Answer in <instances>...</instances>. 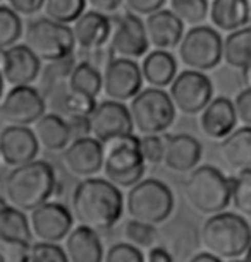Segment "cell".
Returning <instances> with one entry per match:
<instances>
[{
  "label": "cell",
  "mask_w": 251,
  "mask_h": 262,
  "mask_svg": "<svg viewBox=\"0 0 251 262\" xmlns=\"http://www.w3.org/2000/svg\"><path fill=\"white\" fill-rule=\"evenodd\" d=\"M57 177L50 163L34 160L28 165L11 168L4 177V199L24 212L43 206L55 194Z\"/></svg>",
  "instance_id": "obj_2"
},
{
  "label": "cell",
  "mask_w": 251,
  "mask_h": 262,
  "mask_svg": "<svg viewBox=\"0 0 251 262\" xmlns=\"http://www.w3.org/2000/svg\"><path fill=\"white\" fill-rule=\"evenodd\" d=\"M143 79L150 88H164L170 86L177 77V60L170 52L153 50L146 53L141 62Z\"/></svg>",
  "instance_id": "obj_26"
},
{
  "label": "cell",
  "mask_w": 251,
  "mask_h": 262,
  "mask_svg": "<svg viewBox=\"0 0 251 262\" xmlns=\"http://www.w3.org/2000/svg\"><path fill=\"white\" fill-rule=\"evenodd\" d=\"M229 262H249L248 259H244V257H243V259H236V260H229Z\"/></svg>",
  "instance_id": "obj_52"
},
{
  "label": "cell",
  "mask_w": 251,
  "mask_h": 262,
  "mask_svg": "<svg viewBox=\"0 0 251 262\" xmlns=\"http://www.w3.org/2000/svg\"><path fill=\"white\" fill-rule=\"evenodd\" d=\"M244 259H248L249 262H251V247L248 249V252H246V255H244Z\"/></svg>",
  "instance_id": "obj_50"
},
{
  "label": "cell",
  "mask_w": 251,
  "mask_h": 262,
  "mask_svg": "<svg viewBox=\"0 0 251 262\" xmlns=\"http://www.w3.org/2000/svg\"><path fill=\"white\" fill-rule=\"evenodd\" d=\"M210 21L215 29L233 33L249 24V11L246 0H214L210 6Z\"/></svg>",
  "instance_id": "obj_28"
},
{
  "label": "cell",
  "mask_w": 251,
  "mask_h": 262,
  "mask_svg": "<svg viewBox=\"0 0 251 262\" xmlns=\"http://www.w3.org/2000/svg\"><path fill=\"white\" fill-rule=\"evenodd\" d=\"M174 194L170 187L159 179H143L131 187L126 195V211L131 220L160 225L174 211Z\"/></svg>",
  "instance_id": "obj_6"
},
{
  "label": "cell",
  "mask_w": 251,
  "mask_h": 262,
  "mask_svg": "<svg viewBox=\"0 0 251 262\" xmlns=\"http://www.w3.org/2000/svg\"><path fill=\"white\" fill-rule=\"evenodd\" d=\"M88 0H45V11L47 17L61 24H74L86 11Z\"/></svg>",
  "instance_id": "obj_32"
},
{
  "label": "cell",
  "mask_w": 251,
  "mask_h": 262,
  "mask_svg": "<svg viewBox=\"0 0 251 262\" xmlns=\"http://www.w3.org/2000/svg\"><path fill=\"white\" fill-rule=\"evenodd\" d=\"M23 36V21L21 16L7 6H0V47L9 48L12 45H17L19 38Z\"/></svg>",
  "instance_id": "obj_35"
},
{
  "label": "cell",
  "mask_w": 251,
  "mask_h": 262,
  "mask_svg": "<svg viewBox=\"0 0 251 262\" xmlns=\"http://www.w3.org/2000/svg\"><path fill=\"white\" fill-rule=\"evenodd\" d=\"M71 211L80 225L95 231L114 228L124 212V197L110 180L91 177L76 184L71 195Z\"/></svg>",
  "instance_id": "obj_1"
},
{
  "label": "cell",
  "mask_w": 251,
  "mask_h": 262,
  "mask_svg": "<svg viewBox=\"0 0 251 262\" xmlns=\"http://www.w3.org/2000/svg\"><path fill=\"white\" fill-rule=\"evenodd\" d=\"M141 155L146 165H160L165 156V137L160 136H140Z\"/></svg>",
  "instance_id": "obj_38"
},
{
  "label": "cell",
  "mask_w": 251,
  "mask_h": 262,
  "mask_svg": "<svg viewBox=\"0 0 251 262\" xmlns=\"http://www.w3.org/2000/svg\"><path fill=\"white\" fill-rule=\"evenodd\" d=\"M200 240L205 252L219 259L227 262L241 259L251 247L249 221L243 214L229 211L211 214L201 225Z\"/></svg>",
  "instance_id": "obj_3"
},
{
  "label": "cell",
  "mask_w": 251,
  "mask_h": 262,
  "mask_svg": "<svg viewBox=\"0 0 251 262\" xmlns=\"http://www.w3.org/2000/svg\"><path fill=\"white\" fill-rule=\"evenodd\" d=\"M150 47L155 50H172L184 38V23L170 9H160L145 19Z\"/></svg>",
  "instance_id": "obj_21"
},
{
  "label": "cell",
  "mask_w": 251,
  "mask_h": 262,
  "mask_svg": "<svg viewBox=\"0 0 251 262\" xmlns=\"http://www.w3.org/2000/svg\"><path fill=\"white\" fill-rule=\"evenodd\" d=\"M189 262H225V260L208 254V252H200V254H196V255L191 257Z\"/></svg>",
  "instance_id": "obj_48"
},
{
  "label": "cell",
  "mask_w": 251,
  "mask_h": 262,
  "mask_svg": "<svg viewBox=\"0 0 251 262\" xmlns=\"http://www.w3.org/2000/svg\"><path fill=\"white\" fill-rule=\"evenodd\" d=\"M67 123H69V128H71L72 141L91 136V118L90 117H71V118H67Z\"/></svg>",
  "instance_id": "obj_45"
},
{
  "label": "cell",
  "mask_w": 251,
  "mask_h": 262,
  "mask_svg": "<svg viewBox=\"0 0 251 262\" xmlns=\"http://www.w3.org/2000/svg\"><path fill=\"white\" fill-rule=\"evenodd\" d=\"M170 11L176 14L184 24L198 26L206 16H210L208 0H169Z\"/></svg>",
  "instance_id": "obj_34"
},
{
  "label": "cell",
  "mask_w": 251,
  "mask_h": 262,
  "mask_svg": "<svg viewBox=\"0 0 251 262\" xmlns=\"http://www.w3.org/2000/svg\"><path fill=\"white\" fill-rule=\"evenodd\" d=\"M2 76L11 86H31L42 74L40 57L24 45H12L2 50Z\"/></svg>",
  "instance_id": "obj_17"
},
{
  "label": "cell",
  "mask_w": 251,
  "mask_h": 262,
  "mask_svg": "<svg viewBox=\"0 0 251 262\" xmlns=\"http://www.w3.org/2000/svg\"><path fill=\"white\" fill-rule=\"evenodd\" d=\"M38 137L29 127L6 125L0 134V156L7 166L16 168L36 160L40 152Z\"/></svg>",
  "instance_id": "obj_16"
},
{
  "label": "cell",
  "mask_w": 251,
  "mask_h": 262,
  "mask_svg": "<svg viewBox=\"0 0 251 262\" xmlns=\"http://www.w3.org/2000/svg\"><path fill=\"white\" fill-rule=\"evenodd\" d=\"M239 118L236 113L234 101L225 96L214 98L200 113L198 123L201 132L211 141H222L236 130Z\"/></svg>",
  "instance_id": "obj_20"
},
{
  "label": "cell",
  "mask_w": 251,
  "mask_h": 262,
  "mask_svg": "<svg viewBox=\"0 0 251 262\" xmlns=\"http://www.w3.org/2000/svg\"><path fill=\"white\" fill-rule=\"evenodd\" d=\"M69 90L96 98L103 91V72L100 71V67L85 58L78 60L74 71L69 77Z\"/></svg>",
  "instance_id": "obj_31"
},
{
  "label": "cell",
  "mask_w": 251,
  "mask_h": 262,
  "mask_svg": "<svg viewBox=\"0 0 251 262\" xmlns=\"http://www.w3.org/2000/svg\"><path fill=\"white\" fill-rule=\"evenodd\" d=\"M64 249L71 262H103L105 259L98 231L85 225H80L69 233Z\"/></svg>",
  "instance_id": "obj_24"
},
{
  "label": "cell",
  "mask_w": 251,
  "mask_h": 262,
  "mask_svg": "<svg viewBox=\"0 0 251 262\" xmlns=\"http://www.w3.org/2000/svg\"><path fill=\"white\" fill-rule=\"evenodd\" d=\"M124 236L129 244L136 245L138 249H151L157 244L159 233H157L155 225L145 223V221L129 220L124 226Z\"/></svg>",
  "instance_id": "obj_37"
},
{
  "label": "cell",
  "mask_w": 251,
  "mask_h": 262,
  "mask_svg": "<svg viewBox=\"0 0 251 262\" xmlns=\"http://www.w3.org/2000/svg\"><path fill=\"white\" fill-rule=\"evenodd\" d=\"M164 165L174 173H191L201 160V142L189 134H164Z\"/></svg>",
  "instance_id": "obj_22"
},
{
  "label": "cell",
  "mask_w": 251,
  "mask_h": 262,
  "mask_svg": "<svg viewBox=\"0 0 251 262\" xmlns=\"http://www.w3.org/2000/svg\"><path fill=\"white\" fill-rule=\"evenodd\" d=\"M129 112L138 134L160 136L165 134L174 123L177 108L167 91L159 88H146L134 100H131Z\"/></svg>",
  "instance_id": "obj_7"
},
{
  "label": "cell",
  "mask_w": 251,
  "mask_h": 262,
  "mask_svg": "<svg viewBox=\"0 0 251 262\" xmlns=\"http://www.w3.org/2000/svg\"><path fill=\"white\" fill-rule=\"evenodd\" d=\"M112 29H114L112 19L98 11H86L72 24L76 45L81 52H95L109 47Z\"/></svg>",
  "instance_id": "obj_19"
},
{
  "label": "cell",
  "mask_w": 251,
  "mask_h": 262,
  "mask_svg": "<svg viewBox=\"0 0 251 262\" xmlns=\"http://www.w3.org/2000/svg\"><path fill=\"white\" fill-rule=\"evenodd\" d=\"M224 62L238 71L248 67L251 62V26L236 29L224 38Z\"/></svg>",
  "instance_id": "obj_30"
},
{
  "label": "cell",
  "mask_w": 251,
  "mask_h": 262,
  "mask_svg": "<svg viewBox=\"0 0 251 262\" xmlns=\"http://www.w3.org/2000/svg\"><path fill=\"white\" fill-rule=\"evenodd\" d=\"M29 221H31V230L34 238L47 244H59L66 240L72 230L74 223V214L69 211L61 202H45L43 206L36 207L29 212Z\"/></svg>",
  "instance_id": "obj_14"
},
{
  "label": "cell",
  "mask_w": 251,
  "mask_h": 262,
  "mask_svg": "<svg viewBox=\"0 0 251 262\" xmlns=\"http://www.w3.org/2000/svg\"><path fill=\"white\" fill-rule=\"evenodd\" d=\"M33 130L38 137L40 146L50 152H64L72 142L67 118L61 115V113H45L40 120L34 123Z\"/></svg>",
  "instance_id": "obj_25"
},
{
  "label": "cell",
  "mask_w": 251,
  "mask_h": 262,
  "mask_svg": "<svg viewBox=\"0 0 251 262\" xmlns=\"http://www.w3.org/2000/svg\"><path fill=\"white\" fill-rule=\"evenodd\" d=\"M141 63L132 58L114 57L103 67V93L109 100L129 101L143 91Z\"/></svg>",
  "instance_id": "obj_12"
},
{
  "label": "cell",
  "mask_w": 251,
  "mask_h": 262,
  "mask_svg": "<svg viewBox=\"0 0 251 262\" xmlns=\"http://www.w3.org/2000/svg\"><path fill=\"white\" fill-rule=\"evenodd\" d=\"M229 179L236 211L244 217H251V168L236 171Z\"/></svg>",
  "instance_id": "obj_33"
},
{
  "label": "cell",
  "mask_w": 251,
  "mask_h": 262,
  "mask_svg": "<svg viewBox=\"0 0 251 262\" xmlns=\"http://www.w3.org/2000/svg\"><path fill=\"white\" fill-rule=\"evenodd\" d=\"M246 4H248V11H249V24H251V0H246Z\"/></svg>",
  "instance_id": "obj_51"
},
{
  "label": "cell",
  "mask_w": 251,
  "mask_h": 262,
  "mask_svg": "<svg viewBox=\"0 0 251 262\" xmlns=\"http://www.w3.org/2000/svg\"><path fill=\"white\" fill-rule=\"evenodd\" d=\"M64 166L78 179H91L103 170V142L93 136L74 139L62 152Z\"/></svg>",
  "instance_id": "obj_18"
},
{
  "label": "cell",
  "mask_w": 251,
  "mask_h": 262,
  "mask_svg": "<svg viewBox=\"0 0 251 262\" xmlns=\"http://www.w3.org/2000/svg\"><path fill=\"white\" fill-rule=\"evenodd\" d=\"M47 113V100L40 90L33 86L11 88L0 105V115L7 125L29 127Z\"/></svg>",
  "instance_id": "obj_11"
},
{
  "label": "cell",
  "mask_w": 251,
  "mask_h": 262,
  "mask_svg": "<svg viewBox=\"0 0 251 262\" xmlns=\"http://www.w3.org/2000/svg\"><path fill=\"white\" fill-rule=\"evenodd\" d=\"M241 72H243V81L246 84V88H251V62L248 63V67Z\"/></svg>",
  "instance_id": "obj_49"
},
{
  "label": "cell",
  "mask_w": 251,
  "mask_h": 262,
  "mask_svg": "<svg viewBox=\"0 0 251 262\" xmlns=\"http://www.w3.org/2000/svg\"><path fill=\"white\" fill-rule=\"evenodd\" d=\"M31 221L26 212L11 206L4 199L0 206V238L2 240H23L31 244L33 240Z\"/></svg>",
  "instance_id": "obj_29"
},
{
  "label": "cell",
  "mask_w": 251,
  "mask_h": 262,
  "mask_svg": "<svg viewBox=\"0 0 251 262\" xmlns=\"http://www.w3.org/2000/svg\"><path fill=\"white\" fill-rule=\"evenodd\" d=\"M76 55L55 62H48L42 71V86L43 96L47 100V105H50L59 110L62 98L69 91V77L76 67Z\"/></svg>",
  "instance_id": "obj_23"
},
{
  "label": "cell",
  "mask_w": 251,
  "mask_h": 262,
  "mask_svg": "<svg viewBox=\"0 0 251 262\" xmlns=\"http://www.w3.org/2000/svg\"><path fill=\"white\" fill-rule=\"evenodd\" d=\"M184 195L189 206L201 214H219L233 202L230 179L219 168L201 165L186 177Z\"/></svg>",
  "instance_id": "obj_4"
},
{
  "label": "cell",
  "mask_w": 251,
  "mask_h": 262,
  "mask_svg": "<svg viewBox=\"0 0 251 262\" xmlns=\"http://www.w3.org/2000/svg\"><path fill=\"white\" fill-rule=\"evenodd\" d=\"M24 41L40 57L42 62H55L74 55L76 38L72 28L52 21L50 17H38L28 24Z\"/></svg>",
  "instance_id": "obj_8"
},
{
  "label": "cell",
  "mask_w": 251,
  "mask_h": 262,
  "mask_svg": "<svg viewBox=\"0 0 251 262\" xmlns=\"http://www.w3.org/2000/svg\"><path fill=\"white\" fill-rule=\"evenodd\" d=\"M167 0H124L127 11L138 16H150L160 9H164Z\"/></svg>",
  "instance_id": "obj_42"
},
{
  "label": "cell",
  "mask_w": 251,
  "mask_h": 262,
  "mask_svg": "<svg viewBox=\"0 0 251 262\" xmlns=\"http://www.w3.org/2000/svg\"><path fill=\"white\" fill-rule=\"evenodd\" d=\"M88 4L91 6L93 11L103 12V14H114L121 9V6L124 4V0H88Z\"/></svg>",
  "instance_id": "obj_46"
},
{
  "label": "cell",
  "mask_w": 251,
  "mask_h": 262,
  "mask_svg": "<svg viewBox=\"0 0 251 262\" xmlns=\"http://www.w3.org/2000/svg\"><path fill=\"white\" fill-rule=\"evenodd\" d=\"M169 95L174 106L184 115H198L214 100V84L205 72L186 71L177 74L169 86Z\"/></svg>",
  "instance_id": "obj_10"
},
{
  "label": "cell",
  "mask_w": 251,
  "mask_h": 262,
  "mask_svg": "<svg viewBox=\"0 0 251 262\" xmlns=\"http://www.w3.org/2000/svg\"><path fill=\"white\" fill-rule=\"evenodd\" d=\"M248 221H249V226H251V217H248Z\"/></svg>",
  "instance_id": "obj_53"
},
{
  "label": "cell",
  "mask_w": 251,
  "mask_h": 262,
  "mask_svg": "<svg viewBox=\"0 0 251 262\" xmlns=\"http://www.w3.org/2000/svg\"><path fill=\"white\" fill-rule=\"evenodd\" d=\"M219 152L230 170L251 168V125L236 128L233 134L220 141Z\"/></svg>",
  "instance_id": "obj_27"
},
{
  "label": "cell",
  "mask_w": 251,
  "mask_h": 262,
  "mask_svg": "<svg viewBox=\"0 0 251 262\" xmlns=\"http://www.w3.org/2000/svg\"><path fill=\"white\" fill-rule=\"evenodd\" d=\"M234 108L239 122H243V125H251V88L238 93L234 98Z\"/></svg>",
  "instance_id": "obj_43"
},
{
  "label": "cell",
  "mask_w": 251,
  "mask_h": 262,
  "mask_svg": "<svg viewBox=\"0 0 251 262\" xmlns=\"http://www.w3.org/2000/svg\"><path fill=\"white\" fill-rule=\"evenodd\" d=\"M145 168L138 136H117L103 142V175L112 184L131 189L143 180Z\"/></svg>",
  "instance_id": "obj_5"
},
{
  "label": "cell",
  "mask_w": 251,
  "mask_h": 262,
  "mask_svg": "<svg viewBox=\"0 0 251 262\" xmlns=\"http://www.w3.org/2000/svg\"><path fill=\"white\" fill-rule=\"evenodd\" d=\"M29 262H71L67 257L66 249L59 244H47L38 242L31 247V259Z\"/></svg>",
  "instance_id": "obj_40"
},
{
  "label": "cell",
  "mask_w": 251,
  "mask_h": 262,
  "mask_svg": "<svg viewBox=\"0 0 251 262\" xmlns=\"http://www.w3.org/2000/svg\"><path fill=\"white\" fill-rule=\"evenodd\" d=\"M31 247L33 245L29 242L0 238L2 262H29V259H31Z\"/></svg>",
  "instance_id": "obj_39"
},
{
  "label": "cell",
  "mask_w": 251,
  "mask_h": 262,
  "mask_svg": "<svg viewBox=\"0 0 251 262\" xmlns=\"http://www.w3.org/2000/svg\"><path fill=\"white\" fill-rule=\"evenodd\" d=\"M90 118L91 136L100 142H107L112 137L126 136L134 132V123H132L129 106H126L121 101H100Z\"/></svg>",
  "instance_id": "obj_15"
},
{
  "label": "cell",
  "mask_w": 251,
  "mask_h": 262,
  "mask_svg": "<svg viewBox=\"0 0 251 262\" xmlns=\"http://www.w3.org/2000/svg\"><path fill=\"white\" fill-rule=\"evenodd\" d=\"M103 262H146L141 249L129 242H121V244L112 245L105 252V259Z\"/></svg>",
  "instance_id": "obj_41"
},
{
  "label": "cell",
  "mask_w": 251,
  "mask_h": 262,
  "mask_svg": "<svg viewBox=\"0 0 251 262\" xmlns=\"http://www.w3.org/2000/svg\"><path fill=\"white\" fill-rule=\"evenodd\" d=\"M114 29H112L110 48L115 57L124 58H140L148 53L150 41L146 34L145 21H141L138 14L124 12L112 19Z\"/></svg>",
  "instance_id": "obj_13"
},
{
  "label": "cell",
  "mask_w": 251,
  "mask_h": 262,
  "mask_svg": "<svg viewBox=\"0 0 251 262\" xmlns=\"http://www.w3.org/2000/svg\"><path fill=\"white\" fill-rule=\"evenodd\" d=\"M19 16H34L45 7V0H4Z\"/></svg>",
  "instance_id": "obj_44"
},
{
  "label": "cell",
  "mask_w": 251,
  "mask_h": 262,
  "mask_svg": "<svg viewBox=\"0 0 251 262\" xmlns=\"http://www.w3.org/2000/svg\"><path fill=\"white\" fill-rule=\"evenodd\" d=\"M96 98H91L85 95V93H78L69 90L66 96L62 98L61 105H59V112L66 118L71 117H91L96 108Z\"/></svg>",
  "instance_id": "obj_36"
},
{
  "label": "cell",
  "mask_w": 251,
  "mask_h": 262,
  "mask_svg": "<svg viewBox=\"0 0 251 262\" xmlns=\"http://www.w3.org/2000/svg\"><path fill=\"white\" fill-rule=\"evenodd\" d=\"M177 48L181 63L191 71H211L224 60V39L219 29L211 26H193Z\"/></svg>",
  "instance_id": "obj_9"
},
{
  "label": "cell",
  "mask_w": 251,
  "mask_h": 262,
  "mask_svg": "<svg viewBox=\"0 0 251 262\" xmlns=\"http://www.w3.org/2000/svg\"><path fill=\"white\" fill-rule=\"evenodd\" d=\"M146 262H177V260L165 247L155 245V247H151L148 250V254H146Z\"/></svg>",
  "instance_id": "obj_47"
}]
</instances>
